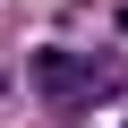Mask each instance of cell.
Listing matches in <instances>:
<instances>
[{"instance_id":"cell-2","label":"cell","mask_w":128,"mask_h":128,"mask_svg":"<svg viewBox=\"0 0 128 128\" xmlns=\"http://www.w3.org/2000/svg\"><path fill=\"white\" fill-rule=\"evenodd\" d=\"M120 34H128V9H120Z\"/></svg>"},{"instance_id":"cell-1","label":"cell","mask_w":128,"mask_h":128,"mask_svg":"<svg viewBox=\"0 0 128 128\" xmlns=\"http://www.w3.org/2000/svg\"><path fill=\"white\" fill-rule=\"evenodd\" d=\"M26 86H34L43 102H94V94H111V86H120V60H111V51H68V43H43V51L26 60Z\"/></svg>"}]
</instances>
